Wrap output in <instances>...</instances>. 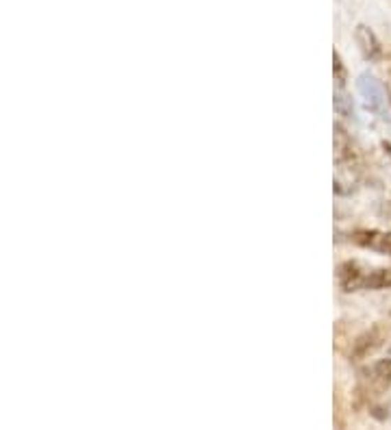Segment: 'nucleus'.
<instances>
[{
  "label": "nucleus",
  "mask_w": 391,
  "mask_h": 430,
  "mask_svg": "<svg viewBox=\"0 0 391 430\" xmlns=\"http://www.w3.org/2000/svg\"><path fill=\"white\" fill-rule=\"evenodd\" d=\"M355 39H357L359 50L363 52V57L367 59V61H376V59H381V54H383L381 39L376 37V33L371 31L369 27L359 24L355 29Z\"/></svg>",
  "instance_id": "4"
},
{
  "label": "nucleus",
  "mask_w": 391,
  "mask_h": 430,
  "mask_svg": "<svg viewBox=\"0 0 391 430\" xmlns=\"http://www.w3.org/2000/svg\"><path fill=\"white\" fill-rule=\"evenodd\" d=\"M335 111L344 117H350L355 113V105H352V98L344 89H335Z\"/></svg>",
  "instance_id": "6"
},
{
  "label": "nucleus",
  "mask_w": 391,
  "mask_h": 430,
  "mask_svg": "<svg viewBox=\"0 0 391 430\" xmlns=\"http://www.w3.org/2000/svg\"><path fill=\"white\" fill-rule=\"evenodd\" d=\"M357 89L361 94V101H363V107L365 111L369 113H374L378 117H385L387 120V91L383 87V83L378 81V78L374 74H369V72H363L359 76V81H357Z\"/></svg>",
  "instance_id": "2"
},
{
  "label": "nucleus",
  "mask_w": 391,
  "mask_h": 430,
  "mask_svg": "<svg viewBox=\"0 0 391 430\" xmlns=\"http://www.w3.org/2000/svg\"><path fill=\"white\" fill-rule=\"evenodd\" d=\"M355 239L359 246L367 248V250H374L378 254H389L391 257V232L385 230H359L355 232Z\"/></svg>",
  "instance_id": "3"
},
{
  "label": "nucleus",
  "mask_w": 391,
  "mask_h": 430,
  "mask_svg": "<svg viewBox=\"0 0 391 430\" xmlns=\"http://www.w3.org/2000/svg\"><path fill=\"white\" fill-rule=\"evenodd\" d=\"M339 285L344 291L359 289H387L391 287V269L387 267H363L359 263H344L339 267Z\"/></svg>",
  "instance_id": "1"
},
{
  "label": "nucleus",
  "mask_w": 391,
  "mask_h": 430,
  "mask_svg": "<svg viewBox=\"0 0 391 430\" xmlns=\"http://www.w3.org/2000/svg\"><path fill=\"white\" fill-rule=\"evenodd\" d=\"M374 374L381 380H391V359H381L374 365Z\"/></svg>",
  "instance_id": "8"
},
{
  "label": "nucleus",
  "mask_w": 391,
  "mask_h": 430,
  "mask_svg": "<svg viewBox=\"0 0 391 430\" xmlns=\"http://www.w3.org/2000/svg\"><path fill=\"white\" fill-rule=\"evenodd\" d=\"M332 72H335L337 87L344 89V87H346V78H348V74H346V66H344V61H341L339 52H332Z\"/></svg>",
  "instance_id": "7"
},
{
  "label": "nucleus",
  "mask_w": 391,
  "mask_h": 430,
  "mask_svg": "<svg viewBox=\"0 0 391 430\" xmlns=\"http://www.w3.org/2000/svg\"><path fill=\"white\" fill-rule=\"evenodd\" d=\"M378 343H381V337L376 335V330L367 332V335H363V337L357 341V346H355V357H367L369 352L374 350Z\"/></svg>",
  "instance_id": "5"
}]
</instances>
